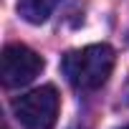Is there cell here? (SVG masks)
<instances>
[{"label":"cell","instance_id":"1","mask_svg":"<svg viewBox=\"0 0 129 129\" xmlns=\"http://www.w3.org/2000/svg\"><path fill=\"white\" fill-rule=\"evenodd\" d=\"M114 48L109 43H91L74 48L61 58V71L76 91L101 89L114 71Z\"/></svg>","mask_w":129,"mask_h":129},{"label":"cell","instance_id":"2","mask_svg":"<svg viewBox=\"0 0 129 129\" xmlns=\"http://www.w3.org/2000/svg\"><path fill=\"white\" fill-rule=\"evenodd\" d=\"M61 109V96L53 84L38 86L13 101V114L23 129H53Z\"/></svg>","mask_w":129,"mask_h":129},{"label":"cell","instance_id":"3","mask_svg":"<svg viewBox=\"0 0 129 129\" xmlns=\"http://www.w3.org/2000/svg\"><path fill=\"white\" fill-rule=\"evenodd\" d=\"M43 58L23 46V43H8L0 56V76H3V86L5 89H20L28 86L41 71H43Z\"/></svg>","mask_w":129,"mask_h":129},{"label":"cell","instance_id":"4","mask_svg":"<svg viewBox=\"0 0 129 129\" xmlns=\"http://www.w3.org/2000/svg\"><path fill=\"white\" fill-rule=\"evenodd\" d=\"M61 0H18V15L30 23V25H41L51 18V13L56 10V5Z\"/></svg>","mask_w":129,"mask_h":129},{"label":"cell","instance_id":"5","mask_svg":"<svg viewBox=\"0 0 129 129\" xmlns=\"http://www.w3.org/2000/svg\"><path fill=\"white\" fill-rule=\"evenodd\" d=\"M121 129H129V126H121Z\"/></svg>","mask_w":129,"mask_h":129},{"label":"cell","instance_id":"6","mask_svg":"<svg viewBox=\"0 0 129 129\" xmlns=\"http://www.w3.org/2000/svg\"><path fill=\"white\" fill-rule=\"evenodd\" d=\"M3 129H8V126H3Z\"/></svg>","mask_w":129,"mask_h":129}]
</instances>
